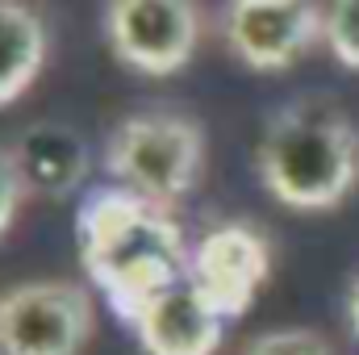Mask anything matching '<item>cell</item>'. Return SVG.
Wrapping results in <instances>:
<instances>
[{
    "mask_svg": "<svg viewBox=\"0 0 359 355\" xmlns=\"http://www.w3.org/2000/svg\"><path fill=\"white\" fill-rule=\"evenodd\" d=\"M76 243L88 284L100 288L113 314L163 293L188 276L192 243L180 209L155 205L121 184L88 188L76 213Z\"/></svg>",
    "mask_w": 359,
    "mask_h": 355,
    "instance_id": "6da1fadb",
    "label": "cell"
},
{
    "mask_svg": "<svg viewBox=\"0 0 359 355\" xmlns=\"http://www.w3.org/2000/svg\"><path fill=\"white\" fill-rule=\"evenodd\" d=\"M255 172L276 205L330 213L359 188V126L330 96H297L268 117Z\"/></svg>",
    "mask_w": 359,
    "mask_h": 355,
    "instance_id": "7a4b0ae2",
    "label": "cell"
},
{
    "mask_svg": "<svg viewBox=\"0 0 359 355\" xmlns=\"http://www.w3.org/2000/svg\"><path fill=\"white\" fill-rule=\"evenodd\" d=\"M104 172L113 184L180 209L205 176V126L184 109H134L104 134Z\"/></svg>",
    "mask_w": 359,
    "mask_h": 355,
    "instance_id": "3957f363",
    "label": "cell"
},
{
    "mask_svg": "<svg viewBox=\"0 0 359 355\" xmlns=\"http://www.w3.org/2000/svg\"><path fill=\"white\" fill-rule=\"evenodd\" d=\"M100 29L121 67L168 80L196 59L209 13L201 0H104Z\"/></svg>",
    "mask_w": 359,
    "mask_h": 355,
    "instance_id": "277c9868",
    "label": "cell"
},
{
    "mask_svg": "<svg viewBox=\"0 0 359 355\" xmlns=\"http://www.w3.org/2000/svg\"><path fill=\"white\" fill-rule=\"evenodd\" d=\"M96 301L76 280H21L0 293V355H84Z\"/></svg>",
    "mask_w": 359,
    "mask_h": 355,
    "instance_id": "5b68a950",
    "label": "cell"
},
{
    "mask_svg": "<svg viewBox=\"0 0 359 355\" xmlns=\"http://www.w3.org/2000/svg\"><path fill=\"white\" fill-rule=\"evenodd\" d=\"M271 267H276V247L259 222L217 217L192 239L188 280L226 322H234L259 301V293L271 280Z\"/></svg>",
    "mask_w": 359,
    "mask_h": 355,
    "instance_id": "8992f818",
    "label": "cell"
},
{
    "mask_svg": "<svg viewBox=\"0 0 359 355\" xmlns=\"http://www.w3.org/2000/svg\"><path fill=\"white\" fill-rule=\"evenodd\" d=\"M217 34L243 67L276 76L322 46L326 8L322 0H226Z\"/></svg>",
    "mask_w": 359,
    "mask_h": 355,
    "instance_id": "52a82bcc",
    "label": "cell"
},
{
    "mask_svg": "<svg viewBox=\"0 0 359 355\" xmlns=\"http://www.w3.org/2000/svg\"><path fill=\"white\" fill-rule=\"evenodd\" d=\"M117 318L147 355H217L226 339V318L201 297L188 276Z\"/></svg>",
    "mask_w": 359,
    "mask_h": 355,
    "instance_id": "ba28073f",
    "label": "cell"
},
{
    "mask_svg": "<svg viewBox=\"0 0 359 355\" xmlns=\"http://www.w3.org/2000/svg\"><path fill=\"white\" fill-rule=\"evenodd\" d=\"M17 172L25 180L29 196H46V201H63V196H76L92 172V155L88 142L76 126L67 121H29L13 147H8Z\"/></svg>",
    "mask_w": 359,
    "mask_h": 355,
    "instance_id": "9c48e42d",
    "label": "cell"
},
{
    "mask_svg": "<svg viewBox=\"0 0 359 355\" xmlns=\"http://www.w3.org/2000/svg\"><path fill=\"white\" fill-rule=\"evenodd\" d=\"M50 17L38 0H0V109L17 105L50 63Z\"/></svg>",
    "mask_w": 359,
    "mask_h": 355,
    "instance_id": "30bf717a",
    "label": "cell"
},
{
    "mask_svg": "<svg viewBox=\"0 0 359 355\" xmlns=\"http://www.w3.org/2000/svg\"><path fill=\"white\" fill-rule=\"evenodd\" d=\"M326 8V38L322 51H330L334 63L359 72V0H322Z\"/></svg>",
    "mask_w": 359,
    "mask_h": 355,
    "instance_id": "8fae6325",
    "label": "cell"
},
{
    "mask_svg": "<svg viewBox=\"0 0 359 355\" xmlns=\"http://www.w3.org/2000/svg\"><path fill=\"white\" fill-rule=\"evenodd\" d=\"M243 355H339L334 343L322 335V330H309V326H280V330H264L255 335Z\"/></svg>",
    "mask_w": 359,
    "mask_h": 355,
    "instance_id": "7c38bea8",
    "label": "cell"
},
{
    "mask_svg": "<svg viewBox=\"0 0 359 355\" xmlns=\"http://www.w3.org/2000/svg\"><path fill=\"white\" fill-rule=\"evenodd\" d=\"M25 201H29V188H25L21 172H17V163H13L8 147H0V239L17 226V217H21Z\"/></svg>",
    "mask_w": 359,
    "mask_h": 355,
    "instance_id": "4fadbf2b",
    "label": "cell"
},
{
    "mask_svg": "<svg viewBox=\"0 0 359 355\" xmlns=\"http://www.w3.org/2000/svg\"><path fill=\"white\" fill-rule=\"evenodd\" d=\"M347 322H351V335L359 339V272L347 284Z\"/></svg>",
    "mask_w": 359,
    "mask_h": 355,
    "instance_id": "5bb4252c",
    "label": "cell"
}]
</instances>
